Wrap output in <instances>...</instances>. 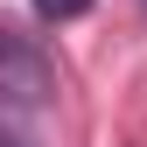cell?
I'll return each instance as SVG.
<instances>
[{"label": "cell", "mask_w": 147, "mask_h": 147, "mask_svg": "<svg viewBox=\"0 0 147 147\" xmlns=\"http://www.w3.org/2000/svg\"><path fill=\"white\" fill-rule=\"evenodd\" d=\"M49 91H56V70H49V56L28 42V35L0 28V98L7 105H49Z\"/></svg>", "instance_id": "cell-1"}, {"label": "cell", "mask_w": 147, "mask_h": 147, "mask_svg": "<svg viewBox=\"0 0 147 147\" xmlns=\"http://www.w3.org/2000/svg\"><path fill=\"white\" fill-rule=\"evenodd\" d=\"M84 7H91V0H35V14H42V21H77Z\"/></svg>", "instance_id": "cell-2"}, {"label": "cell", "mask_w": 147, "mask_h": 147, "mask_svg": "<svg viewBox=\"0 0 147 147\" xmlns=\"http://www.w3.org/2000/svg\"><path fill=\"white\" fill-rule=\"evenodd\" d=\"M0 147H14V140H0Z\"/></svg>", "instance_id": "cell-3"}]
</instances>
